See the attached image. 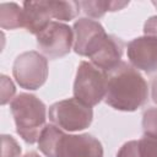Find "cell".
I'll list each match as a JSON object with an SVG mask.
<instances>
[{
    "label": "cell",
    "mask_w": 157,
    "mask_h": 157,
    "mask_svg": "<svg viewBox=\"0 0 157 157\" xmlns=\"http://www.w3.org/2000/svg\"><path fill=\"white\" fill-rule=\"evenodd\" d=\"M10 110L16 124L17 134L27 142H38L45 126L47 107L34 94L20 93L10 103Z\"/></svg>",
    "instance_id": "obj_2"
},
{
    "label": "cell",
    "mask_w": 157,
    "mask_h": 157,
    "mask_svg": "<svg viewBox=\"0 0 157 157\" xmlns=\"http://www.w3.org/2000/svg\"><path fill=\"white\" fill-rule=\"evenodd\" d=\"M23 157H40L37 152H28V153H26Z\"/></svg>",
    "instance_id": "obj_21"
},
{
    "label": "cell",
    "mask_w": 157,
    "mask_h": 157,
    "mask_svg": "<svg viewBox=\"0 0 157 157\" xmlns=\"http://www.w3.org/2000/svg\"><path fill=\"white\" fill-rule=\"evenodd\" d=\"M148 97V87L142 75L130 64L120 61L108 72L104 101L115 110L134 112Z\"/></svg>",
    "instance_id": "obj_1"
},
{
    "label": "cell",
    "mask_w": 157,
    "mask_h": 157,
    "mask_svg": "<svg viewBox=\"0 0 157 157\" xmlns=\"http://www.w3.org/2000/svg\"><path fill=\"white\" fill-rule=\"evenodd\" d=\"M117 157H141L139 141L132 140L125 142L117 153Z\"/></svg>",
    "instance_id": "obj_17"
},
{
    "label": "cell",
    "mask_w": 157,
    "mask_h": 157,
    "mask_svg": "<svg viewBox=\"0 0 157 157\" xmlns=\"http://www.w3.org/2000/svg\"><path fill=\"white\" fill-rule=\"evenodd\" d=\"M142 128L144 135L157 137V108H150L144 113Z\"/></svg>",
    "instance_id": "obj_14"
},
{
    "label": "cell",
    "mask_w": 157,
    "mask_h": 157,
    "mask_svg": "<svg viewBox=\"0 0 157 157\" xmlns=\"http://www.w3.org/2000/svg\"><path fill=\"white\" fill-rule=\"evenodd\" d=\"M48 117L49 120L61 130L80 131L91 125L93 110L92 107L86 105L74 97L52 104Z\"/></svg>",
    "instance_id": "obj_4"
},
{
    "label": "cell",
    "mask_w": 157,
    "mask_h": 157,
    "mask_svg": "<svg viewBox=\"0 0 157 157\" xmlns=\"http://www.w3.org/2000/svg\"><path fill=\"white\" fill-rule=\"evenodd\" d=\"M123 49V40L115 36L108 34L102 45L88 59L97 67L104 70L105 72H109L121 61Z\"/></svg>",
    "instance_id": "obj_10"
},
{
    "label": "cell",
    "mask_w": 157,
    "mask_h": 157,
    "mask_svg": "<svg viewBox=\"0 0 157 157\" xmlns=\"http://www.w3.org/2000/svg\"><path fill=\"white\" fill-rule=\"evenodd\" d=\"M23 28L32 34H38L43 31L53 18L50 0L23 1Z\"/></svg>",
    "instance_id": "obj_9"
},
{
    "label": "cell",
    "mask_w": 157,
    "mask_h": 157,
    "mask_svg": "<svg viewBox=\"0 0 157 157\" xmlns=\"http://www.w3.org/2000/svg\"><path fill=\"white\" fill-rule=\"evenodd\" d=\"M1 157H20L21 147L17 141L10 135L1 136Z\"/></svg>",
    "instance_id": "obj_15"
},
{
    "label": "cell",
    "mask_w": 157,
    "mask_h": 157,
    "mask_svg": "<svg viewBox=\"0 0 157 157\" xmlns=\"http://www.w3.org/2000/svg\"><path fill=\"white\" fill-rule=\"evenodd\" d=\"M12 75L20 87L29 91L38 90L48 78V59L34 50L25 52L15 59Z\"/></svg>",
    "instance_id": "obj_5"
},
{
    "label": "cell",
    "mask_w": 157,
    "mask_h": 157,
    "mask_svg": "<svg viewBox=\"0 0 157 157\" xmlns=\"http://www.w3.org/2000/svg\"><path fill=\"white\" fill-rule=\"evenodd\" d=\"M128 59L136 70L147 74L157 71V37L142 36L132 39L128 44Z\"/></svg>",
    "instance_id": "obj_8"
},
{
    "label": "cell",
    "mask_w": 157,
    "mask_h": 157,
    "mask_svg": "<svg viewBox=\"0 0 157 157\" xmlns=\"http://www.w3.org/2000/svg\"><path fill=\"white\" fill-rule=\"evenodd\" d=\"M55 157H103L102 144L90 134H63Z\"/></svg>",
    "instance_id": "obj_7"
},
{
    "label": "cell",
    "mask_w": 157,
    "mask_h": 157,
    "mask_svg": "<svg viewBox=\"0 0 157 157\" xmlns=\"http://www.w3.org/2000/svg\"><path fill=\"white\" fill-rule=\"evenodd\" d=\"M64 131L54 124L45 125L38 139V147L47 157H55V151Z\"/></svg>",
    "instance_id": "obj_13"
},
{
    "label": "cell",
    "mask_w": 157,
    "mask_h": 157,
    "mask_svg": "<svg viewBox=\"0 0 157 157\" xmlns=\"http://www.w3.org/2000/svg\"><path fill=\"white\" fill-rule=\"evenodd\" d=\"M15 86L12 83V81L2 75L1 76V104H6L7 102H10V99H13L12 96L15 94Z\"/></svg>",
    "instance_id": "obj_18"
},
{
    "label": "cell",
    "mask_w": 157,
    "mask_h": 157,
    "mask_svg": "<svg viewBox=\"0 0 157 157\" xmlns=\"http://www.w3.org/2000/svg\"><path fill=\"white\" fill-rule=\"evenodd\" d=\"M36 37L40 54L52 60L65 56L74 45V31L59 21L49 22Z\"/></svg>",
    "instance_id": "obj_6"
},
{
    "label": "cell",
    "mask_w": 157,
    "mask_h": 157,
    "mask_svg": "<svg viewBox=\"0 0 157 157\" xmlns=\"http://www.w3.org/2000/svg\"><path fill=\"white\" fill-rule=\"evenodd\" d=\"M82 11L92 17L99 18L105 12L119 11L129 5V1H113V0H88V1H78Z\"/></svg>",
    "instance_id": "obj_11"
},
{
    "label": "cell",
    "mask_w": 157,
    "mask_h": 157,
    "mask_svg": "<svg viewBox=\"0 0 157 157\" xmlns=\"http://www.w3.org/2000/svg\"><path fill=\"white\" fill-rule=\"evenodd\" d=\"M141 157H157V137L144 135L139 140Z\"/></svg>",
    "instance_id": "obj_16"
},
{
    "label": "cell",
    "mask_w": 157,
    "mask_h": 157,
    "mask_svg": "<svg viewBox=\"0 0 157 157\" xmlns=\"http://www.w3.org/2000/svg\"><path fill=\"white\" fill-rule=\"evenodd\" d=\"M152 99L157 104V77H155L152 81Z\"/></svg>",
    "instance_id": "obj_20"
},
{
    "label": "cell",
    "mask_w": 157,
    "mask_h": 157,
    "mask_svg": "<svg viewBox=\"0 0 157 157\" xmlns=\"http://www.w3.org/2000/svg\"><path fill=\"white\" fill-rule=\"evenodd\" d=\"M144 32L146 36L157 37V16H151L144 26Z\"/></svg>",
    "instance_id": "obj_19"
},
{
    "label": "cell",
    "mask_w": 157,
    "mask_h": 157,
    "mask_svg": "<svg viewBox=\"0 0 157 157\" xmlns=\"http://www.w3.org/2000/svg\"><path fill=\"white\" fill-rule=\"evenodd\" d=\"M0 26L2 29L23 27V7L16 2H2L0 5Z\"/></svg>",
    "instance_id": "obj_12"
},
{
    "label": "cell",
    "mask_w": 157,
    "mask_h": 157,
    "mask_svg": "<svg viewBox=\"0 0 157 157\" xmlns=\"http://www.w3.org/2000/svg\"><path fill=\"white\" fill-rule=\"evenodd\" d=\"M107 83L108 72L91 61H81L74 82V97L86 105L93 107L104 99Z\"/></svg>",
    "instance_id": "obj_3"
},
{
    "label": "cell",
    "mask_w": 157,
    "mask_h": 157,
    "mask_svg": "<svg viewBox=\"0 0 157 157\" xmlns=\"http://www.w3.org/2000/svg\"><path fill=\"white\" fill-rule=\"evenodd\" d=\"M152 4H153V6H156V7H157V1H152Z\"/></svg>",
    "instance_id": "obj_22"
}]
</instances>
